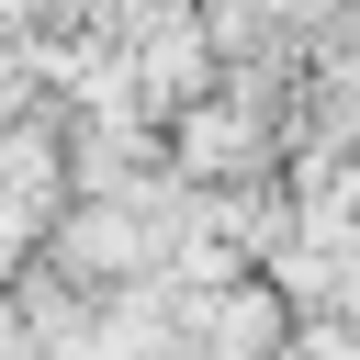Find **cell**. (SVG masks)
I'll return each instance as SVG.
<instances>
[{
  "label": "cell",
  "instance_id": "2",
  "mask_svg": "<svg viewBox=\"0 0 360 360\" xmlns=\"http://www.w3.org/2000/svg\"><path fill=\"white\" fill-rule=\"evenodd\" d=\"M45 270L79 281V292H146L169 270V236H158L146 202H68L45 225Z\"/></svg>",
  "mask_w": 360,
  "mask_h": 360
},
{
  "label": "cell",
  "instance_id": "1",
  "mask_svg": "<svg viewBox=\"0 0 360 360\" xmlns=\"http://www.w3.org/2000/svg\"><path fill=\"white\" fill-rule=\"evenodd\" d=\"M281 90H292V79H225L214 101H191V112L169 124V169H180L191 191H259V180L281 169V135H292Z\"/></svg>",
  "mask_w": 360,
  "mask_h": 360
}]
</instances>
